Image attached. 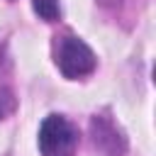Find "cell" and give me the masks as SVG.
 Wrapping results in <instances>:
<instances>
[{
    "instance_id": "obj_1",
    "label": "cell",
    "mask_w": 156,
    "mask_h": 156,
    "mask_svg": "<svg viewBox=\"0 0 156 156\" xmlns=\"http://www.w3.org/2000/svg\"><path fill=\"white\" fill-rule=\"evenodd\" d=\"M78 149V129L63 115L44 117L39 127V151L41 156H73Z\"/></svg>"
},
{
    "instance_id": "obj_2",
    "label": "cell",
    "mask_w": 156,
    "mask_h": 156,
    "mask_svg": "<svg viewBox=\"0 0 156 156\" xmlns=\"http://www.w3.org/2000/svg\"><path fill=\"white\" fill-rule=\"evenodd\" d=\"M56 66L58 71L68 78V80H78V78H85L95 71L98 66V58L93 54V49L80 39V37H63L58 41V49H56Z\"/></svg>"
},
{
    "instance_id": "obj_3",
    "label": "cell",
    "mask_w": 156,
    "mask_h": 156,
    "mask_svg": "<svg viewBox=\"0 0 156 156\" xmlns=\"http://www.w3.org/2000/svg\"><path fill=\"white\" fill-rule=\"evenodd\" d=\"M90 136L95 149L102 156H124L127 154V136L119 129V124H115V119H110L107 115H95L90 119Z\"/></svg>"
},
{
    "instance_id": "obj_4",
    "label": "cell",
    "mask_w": 156,
    "mask_h": 156,
    "mask_svg": "<svg viewBox=\"0 0 156 156\" xmlns=\"http://www.w3.org/2000/svg\"><path fill=\"white\" fill-rule=\"evenodd\" d=\"M32 7H34V12H37L41 20H46V22H54V20H58V15H61L58 0H32Z\"/></svg>"
},
{
    "instance_id": "obj_5",
    "label": "cell",
    "mask_w": 156,
    "mask_h": 156,
    "mask_svg": "<svg viewBox=\"0 0 156 156\" xmlns=\"http://www.w3.org/2000/svg\"><path fill=\"white\" fill-rule=\"evenodd\" d=\"M15 107H17V100H15L12 90L0 80V119H5L7 115H12Z\"/></svg>"
}]
</instances>
